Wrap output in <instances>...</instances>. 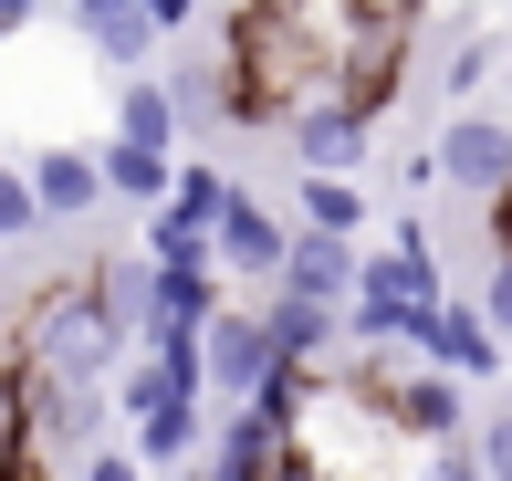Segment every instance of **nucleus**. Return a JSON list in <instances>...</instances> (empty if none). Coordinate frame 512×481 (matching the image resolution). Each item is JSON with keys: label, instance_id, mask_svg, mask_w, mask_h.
I'll return each instance as SVG.
<instances>
[{"label": "nucleus", "instance_id": "nucleus-1", "mask_svg": "<svg viewBox=\"0 0 512 481\" xmlns=\"http://www.w3.org/2000/svg\"><path fill=\"white\" fill-rule=\"evenodd\" d=\"M356 32V0H241L220 11V74H230V126H304L345 105L335 63Z\"/></svg>", "mask_w": 512, "mask_h": 481}, {"label": "nucleus", "instance_id": "nucleus-2", "mask_svg": "<svg viewBox=\"0 0 512 481\" xmlns=\"http://www.w3.org/2000/svg\"><path fill=\"white\" fill-rule=\"evenodd\" d=\"M0 356H11L32 387H95V377H115L126 335L105 325V304H95L84 272H53V283H32L21 314L0 325Z\"/></svg>", "mask_w": 512, "mask_h": 481}, {"label": "nucleus", "instance_id": "nucleus-3", "mask_svg": "<svg viewBox=\"0 0 512 481\" xmlns=\"http://www.w3.org/2000/svg\"><path fill=\"white\" fill-rule=\"evenodd\" d=\"M429 168L450 178L460 199H502V189H512V126H502V116H481V105H460V116L439 126Z\"/></svg>", "mask_w": 512, "mask_h": 481}, {"label": "nucleus", "instance_id": "nucleus-4", "mask_svg": "<svg viewBox=\"0 0 512 481\" xmlns=\"http://www.w3.org/2000/svg\"><path fill=\"white\" fill-rule=\"evenodd\" d=\"M272 366H283V356H272V335H262V314H251V304H220V314H209V335H199V377L220 387L230 408L262 398Z\"/></svg>", "mask_w": 512, "mask_h": 481}, {"label": "nucleus", "instance_id": "nucleus-5", "mask_svg": "<svg viewBox=\"0 0 512 481\" xmlns=\"http://www.w3.org/2000/svg\"><path fill=\"white\" fill-rule=\"evenodd\" d=\"M283 220L262 210V199L251 189H230L220 199V220H209V272H241V283H272V272H283Z\"/></svg>", "mask_w": 512, "mask_h": 481}, {"label": "nucleus", "instance_id": "nucleus-6", "mask_svg": "<svg viewBox=\"0 0 512 481\" xmlns=\"http://www.w3.org/2000/svg\"><path fill=\"white\" fill-rule=\"evenodd\" d=\"M356 262H366L356 241H314V231H293V241H283V272H272V293H293V304H314V314H345Z\"/></svg>", "mask_w": 512, "mask_h": 481}, {"label": "nucleus", "instance_id": "nucleus-7", "mask_svg": "<svg viewBox=\"0 0 512 481\" xmlns=\"http://www.w3.org/2000/svg\"><path fill=\"white\" fill-rule=\"evenodd\" d=\"M418 366H439V377H502V346H492V325H481L471 304H450V293H439L429 304V325H418Z\"/></svg>", "mask_w": 512, "mask_h": 481}, {"label": "nucleus", "instance_id": "nucleus-8", "mask_svg": "<svg viewBox=\"0 0 512 481\" xmlns=\"http://www.w3.org/2000/svg\"><path fill=\"white\" fill-rule=\"evenodd\" d=\"M63 21H74V42L95 63H115V74H136V63L157 53V11H147V0H74Z\"/></svg>", "mask_w": 512, "mask_h": 481}, {"label": "nucleus", "instance_id": "nucleus-9", "mask_svg": "<svg viewBox=\"0 0 512 481\" xmlns=\"http://www.w3.org/2000/svg\"><path fill=\"white\" fill-rule=\"evenodd\" d=\"M21 178H32V210H42V220H95V210H105V189H95V147H42Z\"/></svg>", "mask_w": 512, "mask_h": 481}, {"label": "nucleus", "instance_id": "nucleus-10", "mask_svg": "<svg viewBox=\"0 0 512 481\" xmlns=\"http://www.w3.org/2000/svg\"><path fill=\"white\" fill-rule=\"evenodd\" d=\"M366 147H377V126L345 116V105H324V116L293 126V157H304V178H356V168H366Z\"/></svg>", "mask_w": 512, "mask_h": 481}, {"label": "nucleus", "instance_id": "nucleus-11", "mask_svg": "<svg viewBox=\"0 0 512 481\" xmlns=\"http://www.w3.org/2000/svg\"><path fill=\"white\" fill-rule=\"evenodd\" d=\"M84 283H95V304H105L115 335H147V314H157V272H147V251H115V262H95Z\"/></svg>", "mask_w": 512, "mask_h": 481}, {"label": "nucleus", "instance_id": "nucleus-12", "mask_svg": "<svg viewBox=\"0 0 512 481\" xmlns=\"http://www.w3.org/2000/svg\"><path fill=\"white\" fill-rule=\"evenodd\" d=\"M168 178H178V157H147V147H95V189L105 199H126V210H157V199H168Z\"/></svg>", "mask_w": 512, "mask_h": 481}, {"label": "nucleus", "instance_id": "nucleus-13", "mask_svg": "<svg viewBox=\"0 0 512 481\" xmlns=\"http://www.w3.org/2000/svg\"><path fill=\"white\" fill-rule=\"evenodd\" d=\"M251 314H262V335H272V356H283V366H304V377H314V356L335 346V314H314V304H293V293H262V304H251Z\"/></svg>", "mask_w": 512, "mask_h": 481}, {"label": "nucleus", "instance_id": "nucleus-14", "mask_svg": "<svg viewBox=\"0 0 512 481\" xmlns=\"http://www.w3.org/2000/svg\"><path fill=\"white\" fill-rule=\"evenodd\" d=\"M115 147H147V157H168V147H178V105H168V84L136 74L126 95H115Z\"/></svg>", "mask_w": 512, "mask_h": 481}, {"label": "nucleus", "instance_id": "nucleus-15", "mask_svg": "<svg viewBox=\"0 0 512 481\" xmlns=\"http://www.w3.org/2000/svg\"><path fill=\"white\" fill-rule=\"evenodd\" d=\"M220 199H230V178H220V168H178V178H168V199H157L147 220H168L178 241H209V220H220Z\"/></svg>", "mask_w": 512, "mask_h": 481}, {"label": "nucleus", "instance_id": "nucleus-16", "mask_svg": "<svg viewBox=\"0 0 512 481\" xmlns=\"http://www.w3.org/2000/svg\"><path fill=\"white\" fill-rule=\"evenodd\" d=\"M293 210H304L314 241H356V231H366V189H356V178H304Z\"/></svg>", "mask_w": 512, "mask_h": 481}, {"label": "nucleus", "instance_id": "nucleus-17", "mask_svg": "<svg viewBox=\"0 0 512 481\" xmlns=\"http://www.w3.org/2000/svg\"><path fill=\"white\" fill-rule=\"evenodd\" d=\"M199 450H209V419H199V408H157V419H136V471H168V461H199Z\"/></svg>", "mask_w": 512, "mask_h": 481}, {"label": "nucleus", "instance_id": "nucleus-18", "mask_svg": "<svg viewBox=\"0 0 512 481\" xmlns=\"http://www.w3.org/2000/svg\"><path fill=\"white\" fill-rule=\"evenodd\" d=\"M481 74H492V42H481V32H471V21H460V42H450V53H439V95H450V105H460V95H471V84H481Z\"/></svg>", "mask_w": 512, "mask_h": 481}, {"label": "nucleus", "instance_id": "nucleus-19", "mask_svg": "<svg viewBox=\"0 0 512 481\" xmlns=\"http://www.w3.org/2000/svg\"><path fill=\"white\" fill-rule=\"evenodd\" d=\"M42 231V210H32V178H21V168H0V251H11V241H32Z\"/></svg>", "mask_w": 512, "mask_h": 481}, {"label": "nucleus", "instance_id": "nucleus-20", "mask_svg": "<svg viewBox=\"0 0 512 481\" xmlns=\"http://www.w3.org/2000/svg\"><path fill=\"white\" fill-rule=\"evenodd\" d=\"M21 398H32V387H21V366L0 356V471L21 461Z\"/></svg>", "mask_w": 512, "mask_h": 481}, {"label": "nucleus", "instance_id": "nucleus-21", "mask_svg": "<svg viewBox=\"0 0 512 481\" xmlns=\"http://www.w3.org/2000/svg\"><path fill=\"white\" fill-rule=\"evenodd\" d=\"M471 471H481V481H512V408H502V419L471 440Z\"/></svg>", "mask_w": 512, "mask_h": 481}, {"label": "nucleus", "instance_id": "nucleus-22", "mask_svg": "<svg viewBox=\"0 0 512 481\" xmlns=\"http://www.w3.org/2000/svg\"><path fill=\"white\" fill-rule=\"evenodd\" d=\"M481 325H492V346H512V262H492V293H481Z\"/></svg>", "mask_w": 512, "mask_h": 481}, {"label": "nucleus", "instance_id": "nucleus-23", "mask_svg": "<svg viewBox=\"0 0 512 481\" xmlns=\"http://www.w3.org/2000/svg\"><path fill=\"white\" fill-rule=\"evenodd\" d=\"M418 481H481V471H471V450L450 440V450H429V461H418Z\"/></svg>", "mask_w": 512, "mask_h": 481}, {"label": "nucleus", "instance_id": "nucleus-24", "mask_svg": "<svg viewBox=\"0 0 512 481\" xmlns=\"http://www.w3.org/2000/svg\"><path fill=\"white\" fill-rule=\"evenodd\" d=\"M84 481H147L136 461H84Z\"/></svg>", "mask_w": 512, "mask_h": 481}, {"label": "nucleus", "instance_id": "nucleus-25", "mask_svg": "<svg viewBox=\"0 0 512 481\" xmlns=\"http://www.w3.org/2000/svg\"><path fill=\"white\" fill-rule=\"evenodd\" d=\"M0 293H11V262H0Z\"/></svg>", "mask_w": 512, "mask_h": 481}]
</instances>
